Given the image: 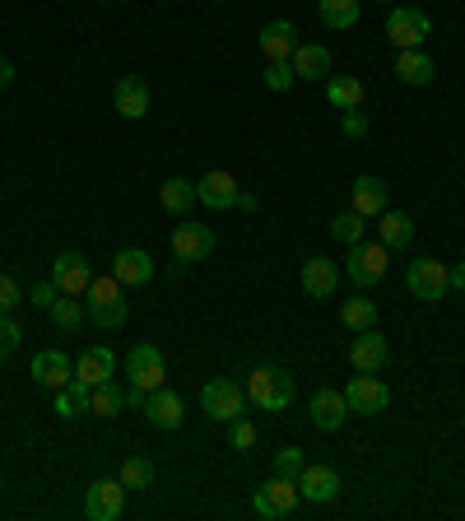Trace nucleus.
Wrapping results in <instances>:
<instances>
[{
    "mask_svg": "<svg viewBox=\"0 0 465 521\" xmlns=\"http://www.w3.org/2000/svg\"><path fill=\"white\" fill-rule=\"evenodd\" d=\"M84 312H89V321L98 326V331H117V326H126L131 308H126V298H121L117 275H103V280H93L89 289H84Z\"/></svg>",
    "mask_w": 465,
    "mask_h": 521,
    "instance_id": "f257e3e1",
    "label": "nucleus"
},
{
    "mask_svg": "<svg viewBox=\"0 0 465 521\" xmlns=\"http://www.w3.org/2000/svg\"><path fill=\"white\" fill-rule=\"evenodd\" d=\"M247 401L256 405V410H270V415H279V410H289L293 401V377L284 373V368H275V363H261V368H252L247 373Z\"/></svg>",
    "mask_w": 465,
    "mask_h": 521,
    "instance_id": "f03ea898",
    "label": "nucleus"
},
{
    "mask_svg": "<svg viewBox=\"0 0 465 521\" xmlns=\"http://www.w3.org/2000/svg\"><path fill=\"white\" fill-rule=\"evenodd\" d=\"M428 28H433V19L419 5H391V14H386V42H396V52L424 47Z\"/></svg>",
    "mask_w": 465,
    "mask_h": 521,
    "instance_id": "7ed1b4c3",
    "label": "nucleus"
},
{
    "mask_svg": "<svg viewBox=\"0 0 465 521\" xmlns=\"http://www.w3.org/2000/svg\"><path fill=\"white\" fill-rule=\"evenodd\" d=\"M405 284H410L414 298H424V303H442L447 289H452V270L442 266V261H433V256H419V261H410V270H405Z\"/></svg>",
    "mask_w": 465,
    "mask_h": 521,
    "instance_id": "20e7f679",
    "label": "nucleus"
},
{
    "mask_svg": "<svg viewBox=\"0 0 465 521\" xmlns=\"http://www.w3.org/2000/svg\"><path fill=\"white\" fill-rule=\"evenodd\" d=\"M298 480H284V475H275V480L266 484H256V494H252V512L261 521H275V517H289L293 508H298Z\"/></svg>",
    "mask_w": 465,
    "mask_h": 521,
    "instance_id": "39448f33",
    "label": "nucleus"
},
{
    "mask_svg": "<svg viewBox=\"0 0 465 521\" xmlns=\"http://www.w3.org/2000/svg\"><path fill=\"white\" fill-rule=\"evenodd\" d=\"M163 377H168V363H163L159 345L140 340V345L126 349V382H135V387H145V391H159Z\"/></svg>",
    "mask_w": 465,
    "mask_h": 521,
    "instance_id": "423d86ee",
    "label": "nucleus"
},
{
    "mask_svg": "<svg viewBox=\"0 0 465 521\" xmlns=\"http://www.w3.org/2000/svg\"><path fill=\"white\" fill-rule=\"evenodd\" d=\"M386 247L382 242H354L349 247V261H345V275L349 284H359V289H372V284H382L386 275Z\"/></svg>",
    "mask_w": 465,
    "mask_h": 521,
    "instance_id": "0eeeda50",
    "label": "nucleus"
},
{
    "mask_svg": "<svg viewBox=\"0 0 465 521\" xmlns=\"http://www.w3.org/2000/svg\"><path fill=\"white\" fill-rule=\"evenodd\" d=\"M242 401H247V391H242L233 377H214V382H205V391H200V410L210 419H219V424L238 419Z\"/></svg>",
    "mask_w": 465,
    "mask_h": 521,
    "instance_id": "6e6552de",
    "label": "nucleus"
},
{
    "mask_svg": "<svg viewBox=\"0 0 465 521\" xmlns=\"http://www.w3.org/2000/svg\"><path fill=\"white\" fill-rule=\"evenodd\" d=\"M121 508H126V484L121 480H93L89 489H84V517L89 521H117Z\"/></svg>",
    "mask_w": 465,
    "mask_h": 521,
    "instance_id": "1a4fd4ad",
    "label": "nucleus"
},
{
    "mask_svg": "<svg viewBox=\"0 0 465 521\" xmlns=\"http://www.w3.org/2000/svg\"><path fill=\"white\" fill-rule=\"evenodd\" d=\"M345 401H349V415H382L386 405H391V391H386L382 377L359 373V377H349Z\"/></svg>",
    "mask_w": 465,
    "mask_h": 521,
    "instance_id": "9d476101",
    "label": "nucleus"
},
{
    "mask_svg": "<svg viewBox=\"0 0 465 521\" xmlns=\"http://www.w3.org/2000/svg\"><path fill=\"white\" fill-rule=\"evenodd\" d=\"M386 359H391V345H386V335L377 331V326L354 331V345H349V363H354V373H382Z\"/></svg>",
    "mask_w": 465,
    "mask_h": 521,
    "instance_id": "9b49d317",
    "label": "nucleus"
},
{
    "mask_svg": "<svg viewBox=\"0 0 465 521\" xmlns=\"http://www.w3.org/2000/svg\"><path fill=\"white\" fill-rule=\"evenodd\" d=\"M28 373H33V382H38L42 391H61L70 377H75V363H70L61 349H42V354H33Z\"/></svg>",
    "mask_w": 465,
    "mask_h": 521,
    "instance_id": "f8f14e48",
    "label": "nucleus"
},
{
    "mask_svg": "<svg viewBox=\"0 0 465 521\" xmlns=\"http://www.w3.org/2000/svg\"><path fill=\"white\" fill-rule=\"evenodd\" d=\"M52 280L61 284V294H75L84 298V289L93 284V270H89V256L84 252H61L52 261Z\"/></svg>",
    "mask_w": 465,
    "mask_h": 521,
    "instance_id": "ddd939ff",
    "label": "nucleus"
},
{
    "mask_svg": "<svg viewBox=\"0 0 465 521\" xmlns=\"http://www.w3.org/2000/svg\"><path fill=\"white\" fill-rule=\"evenodd\" d=\"M298 280H303L307 298H335V289H340V266H335L331 256H307Z\"/></svg>",
    "mask_w": 465,
    "mask_h": 521,
    "instance_id": "4468645a",
    "label": "nucleus"
},
{
    "mask_svg": "<svg viewBox=\"0 0 465 521\" xmlns=\"http://www.w3.org/2000/svg\"><path fill=\"white\" fill-rule=\"evenodd\" d=\"M112 275L121 280V289H140V284L154 280V256L140 252V247H121L112 256Z\"/></svg>",
    "mask_w": 465,
    "mask_h": 521,
    "instance_id": "2eb2a0df",
    "label": "nucleus"
},
{
    "mask_svg": "<svg viewBox=\"0 0 465 521\" xmlns=\"http://www.w3.org/2000/svg\"><path fill=\"white\" fill-rule=\"evenodd\" d=\"M298 494H303L307 503H335V498H340V470L335 466H303Z\"/></svg>",
    "mask_w": 465,
    "mask_h": 521,
    "instance_id": "dca6fc26",
    "label": "nucleus"
},
{
    "mask_svg": "<svg viewBox=\"0 0 465 521\" xmlns=\"http://www.w3.org/2000/svg\"><path fill=\"white\" fill-rule=\"evenodd\" d=\"M307 415H312V424H317L321 433H335V428H345V415H349L345 391L321 387L317 396H312V405H307Z\"/></svg>",
    "mask_w": 465,
    "mask_h": 521,
    "instance_id": "f3484780",
    "label": "nucleus"
},
{
    "mask_svg": "<svg viewBox=\"0 0 465 521\" xmlns=\"http://www.w3.org/2000/svg\"><path fill=\"white\" fill-rule=\"evenodd\" d=\"M238 182H233V173H205L196 182V201L205 205V210H233L238 205Z\"/></svg>",
    "mask_w": 465,
    "mask_h": 521,
    "instance_id": "a211bd4d",
    "label": "nucleus"
},
{
    "mask_svg": "<svg viewBox=\"0 0 465 521\" xmlns=\"http://www.w3.org/2000/svg\"><path fill=\"white\" fill-rule=\"evenodd\" d=\"M214 252V233L205 224H177L173 228V256L177 261H205Z\"/></svg>",
    "mask_w": 465,
    "mask_h": 521,
    "instance_id": "6ab92c4d",
    "label": "nucleus"
},
{
    "mask_svg": "<svg viewBox=\"0 0 465 521\" xmlns=\"http://www.w3.org/2000/svg\"><path fill=\"white\" fill-rule=\"evenodd\" d=\"M261 52H266V61H289L298 52V24L293 19H270L261 28Z\"/></svg>",
    "mask_w": 465,
    "mask_h": 521,
    "instance_id": "aec40b11",
    "label": "nucleus"
},
{
    "mask_svg": "<svg viewBox=\"0 0 465 521\" xmlns=\"http://www.w3.org/2000/svg\"><path fill=\"white\" fill-rule=\"evenodd\" d=\"M112 103H117V112L126 121H140L149 112V84L140 75H121L117 89H112Z\"/></svg>",
    "mask_w": 465,
    "mask_h": 521,
    "instance_id": "412c9836",
    "label": "nucleus"
},
{
    "mask_svg": "<svg viewBox=\"0 0 465 521\" xmlns=\"http://www.w3.org/2000/svg\"><path fill=\"white\" fill-rule=\"evenodd\" d=\"M386 182L382 177H372V173H363V177H354V187H349V205L363 214V219H377V214L386 210Z\"/></svg>",
    "mask_w": 465,
    "mask_h": 521,
    "instance_id": "4be33fe9",
    "label": "nucleus"
},
{
    "mask_svg": "<svg viewBox=\"0 0 465 521\" xmlns=\"http://www.w3.org/2000/svg\"><path fill=\"white\" fill-rule=\"evenodd\" d=\"M112 373H117V354L107 345H89L80 359H75V377H80L84 387H98V382H107Z\"/></svg>",
    "mask_w": 465,
    "mask_h": 521,
    "instance_id": "5701e85b",
    "label": "nucleus"
},
{
    "mask_svg": "<svg viewBox=\"0 0 465 521\" xmlns=\"http://www.w3.org/2000/svg\"><path fill=\"white\" fill-rule=\"evenodd\" d=\"M182 415H186V405H182V396H177V391H168V387L149 391L145 419H149L154 428H177V424H182Z\"/></svg>",
    "mask_w": 465,
    "mask_h": 521,
    "instance_id": "b1692460",
    "label": "nucleus"
},
{
    "mask_svg": "<svg viewBox=\"0 0 465 521\" xmlns=\"http://www.w3.org/2000/svg\"><path fill=\"white\" fill-rule=\"evenodd\" d=\"M396 75L400 84H433V75H438V66H433V56L424 52V47H405V52H396Z\"/></svg>",
    "mask_w": 465,
    "mask_h": 521,
    "instance_id": "393cba45",
    "label": "nucleus"
},
{
    "mask_svg": "<svg viewBox=\"0 0 465 521\" xmlns=\"http://www.w3.org/2000/svg\"><path fill=\"white\" fill-rule=\"evenodd\" d=\"M289 61H293V75H298V80H331V52H326V47L298 42V52H293Z\"/></svg>",
    "mask_w": 465,
    "mask_h": 521,
    "instance_id": "a878e982",
    "label": "nucleus"
},
{
    "mask_svg": "<svg viewBox=\"0 0 465 521\" xmlns=\"http://www.w3.org/2000/svg\"><path fill=\"white\" fill-rule=\"evenodd\" d=\"M377 219H382L377 228H382V247H386V252H405V247L414 242V219L405 210H382Z\"/></svg>",
    "mask_w": 465,
    "mask_h": 521,
    "instance_id": "bb28decb",
    "label": "nucleus"
},
{
    "mask_svg": "<svg viewBox=\"0 0 465 521\" xmlns=\"http://www.w3.org/2000/svg\"><path fill=\"white\" fill-rule=\"evenodd\" d=\"M159 205L168 214H177V219L191 214L196 210V182H191V177H168V182L159 187Z\"/></svg>",
    "mask_w": 465,
    "mask_h": 521,
    "instance_id": "cd10ccee",
    "label": "nucleus"
},
{
    "mask_svg": "<svg viewBox=\"0 0 465 521\" xmlns=\"http://www.w3.org/2000/svg\"><path fill=\"white\" fill-rule=\"evenodd\" d=\"M326 103L340 107V112L359 107L363 103V80L359 75H331V80H326Z\"/></svg>",
    "mask_w": 465,
    "mask_h": 521,
    "instance_id": "c85d7f7f",
    "label": "nucleus"
},
{
    "mask_svg": "<svg viewBox=\"0 0 465 521\" xmlns=\"http://www.w3.org/2000/svg\"><path fill=\"white\" fill-rule=\"evenodd\" d=\"M121 405H126V387H117L112 377H107V382H98V387L89 391V410L98 419H117Z\"/></svg>",
    "mask_w": 465,
    "mask_h": 521,
    "instance_id": "c756f323",
    "label": "nucleus"
},
{
    "mask_svg": "<svg viewBox=\"0 0 465 521\" xmlns=\"http://www.w3.org/2000/svg\"><path fill=\"white\" fill-rule=\"evenodd\" d=\"M317 14H321V24L340 33V28H354V24H359L363 5H359V0H317Z\"/></svg>",
    "mask_w": 465,
    "mask_h": 521,
    "instance_id": "7c9ffc66",
    "label": "nucleus"
},
{
    "mask_svg": "<svg viewBox=\"0 0 465 521\" xmlns=\"http://www.w3.org/2000/svg\"><path fill=\"white\" fill-rule=\"evenodd\" d=\"M89 391H93V387H84L80 377H70V382H66L61 391H52V396H56L52 410H56L61 419H75L80 410H89Z\"/></svg>",
    "mask_w": 465,
    "mask_h": 521,
    "instance_id": "2f4dec72",
    "label": "nucleus"
},
{
    "mask_svg": "<svg viewBox=\"0 0 465 521\" xmlns=\"http://www.w3.org/2000/svg\"><path fill=\"white\" fill-rule=\"evenodd\" d=\"M117 480L126 484L131 494H145L149 484H154V461H149V456H126V461H121V475H117Z\"/></svg>",
    "mask_w": 465,
    "mask_h": 521,
    "instance_id": "473e14b6",
    "label": "nucleus"
},
{
    "mask_svg": "<svg viewBox=\"0 0 465 521\" xmlns=\"http://www.w3.org/2000/svg\"><path fill=\"white\" fill-rule=\"evenodd\" d=\"M84 317H89V312H84V298H56L52 303V321H56V331L61 335H75L84 326Z\"/></svg>",
    "mask_w": 465,
    "mask_h": 521,
    "instance_id": "72a5a7b5",
    "label": "nucleus"
},
{
    "mask_svg": "<svg viewBox=\"0 0 465 521\" xmlns=\"http://www.w3.org/2000/svg\"><path fill=\"white\" fill-rule=\"evenodd\" d=\"M340 321H345V331H368V326H377V303L372 298H345Z\"/></svg>",
    "mask_w": 465,
    "mask_h": 521,
    "instance_id": "f704fd0d",
    "label": "nucleus"
},
{
    "mask_svg": "<svg viewBox=\"0 0 465 521\" xmlns=\"http://www.w3.org/2000/svg\"><path fill=\"white\" fill-rule=\"evenodd\" d=\"M363 233H368V219H363L359 210H340L331 219V238L349 242V247H354V242H363Z\"/></svg>",
    "mask_w": 465,
    "mask_h": 521,
    "instance_id": "c9c22d12",
    "label": "nucleus"
},
{
    "mask_svg": "<svg viewBox=\"0 0 465 521\" xmlns=\"http://www.w3.org/2000/svg\"><path fill=\"white\" fill-rule=\"evenodd\" d=\"M228 447H233V452H252L256 447V428H252V419L247 415L228 419Z\"/></svg>",
    "mask_w": 465,
    "mask_h": 521,
    "instance_id": "e433bc0d",
    "label": "nucleus"
},
{
    "mask_svg": "<svg viewBox=\"0 0 465 521\" xmlns=\"http://www.w3.org/2000/svg\"><path fill=\"white\" fill-rule=\"evenodd\" d=\"M307 466V456L298 452V447H279L275 452V475H284V480H298Z\"/></svg>",
    "mask_w": 465,
    "mask_h": 521,
    "instance_id": "4c0bfd02",
    "label": "nucleus"
},
{
    "mask_svg": "<svg viewBox=\"0 0 465 521\" xmlns=\"http://www.w3.org/2000/svg\"><path fill=\"white\" fill-rule=\"evenodd\" d=\"M19 345H24V331H19L14 312H5V317H0V363L10 359V354H14Z\"/></svg>",
    "mask_w": 465,
    "mask_h": 521,
    "instance_id": "58836bf2",
    "label": "nucleus"
},
{
    "mask_svg": "<svg viewBox=\"0 0 465 521\" xmlns=\"http://www.w3.org/2000/svg\"><path fill=\"white\" fill-rule=\"evenodd\" d=\"M56 298H61V284H56L52 275H47V280H38L33 289H28V303H33V308H42V312H52Z\"/></svg>",
    "mask_w": 465,
    "mask_h": 521,
    "instance_id": "ea45409f",
    "label": "nucleus"
},
{
    "mask_svg": "<svg viewBox=\"0 0 465 521\" xmlns=\"http://www.w3.org/2000/svg\"><path fill=\"white\" fill-rule=\"evenodd\" d=\"M293 61H266V84L275 89V94H284V89H293Z\"/></svg>",
    "mask_w": 465,
    "mask_h": 521,
    "instance_id": "a19ab883",
    "label": "nucleus"
},
{
    "mask_svg": "<svg viewBox=\"0 0 465 521\" xmlns=\"http://www.w3.org/2000/svg\"><path fill=\"white\" fill-rule=\"evenodd\" d=\"M19 303H28L24 289L14 284V275H5V270H0V317H5V312H14Z\"/></svg>",
    "mask_w": 465,
    "mask_h": 521,
    "instance_id": "79ce46f5",
    "label": "nucleus"
},
{
    "mask_svg": "<svg viewBox=\"0 0 465 521\" xmlns=\"http://www.w3.org/2000/svg\"><path fill=\"white\" fill-rule=\"evenodd\" d=\"M340 126H345L349 140H363V135H368V117H363L359 107H349V112H340Z\"/></svg>",
    "mask_w": 465,
    "mask_h": 521,
    "instance_id": "37998d69",
    "label": "nucleus"
},
{
    "mask_svg": "<svg viewBox=\"0 0 465 521\" xmlns=\"http://www.w3.org/2000/svg\"><path fill=\"white\" fill-rule=\"evenodd\" d=\"M145 401H149V391L135 387V382H126V405H131V410H145Z\"/></svg>",
    "mask_w": 465,
    "mask_h": 521,
    "instance_id": "c03bdc74",
    "label": "nucleus"
},
{
    "mask_svg": "<svg viewBox=\"0 0 465 521\" xmlns=\"http://www.w3.org/2000/svg\"><path fill=\"white\" fill-rule=\"evenodd\" d=\"M5 84H14V66L5 61V56H0V89H5Z\"/></svg>",
    "mask_w": 465,
    "mask_h": 521,
    "instance_id": "a18cd8bd",
    "label": "nucleus"
},
{
    "mask_svg": "<svg viewBox=\"0 0 465 521\" xmlns=\"http://www.w3.org/2000/svg\"><path fill=\"white\" fill-rule=\"evenodd\" d=\"M452 289H465V261H456V270H452Z\"/></svg>",
    "mask_w": 465,
    "mask_h": 521,
    "instance_id": "49530a36",
    "label": "nucleus"
}]
</instances>
